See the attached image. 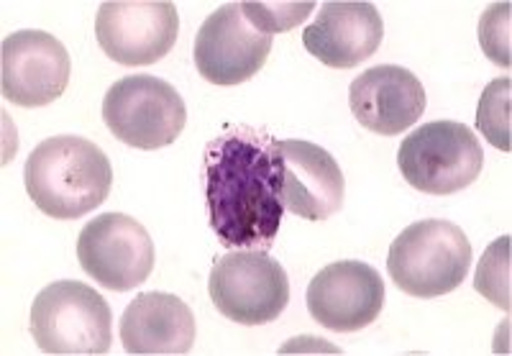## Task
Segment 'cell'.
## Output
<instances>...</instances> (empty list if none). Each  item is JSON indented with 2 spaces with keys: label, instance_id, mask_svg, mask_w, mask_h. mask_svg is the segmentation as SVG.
Returning <instances> with one entry per match:
<instances>
[{
  "label": "cell",
  "instance_id": "obj_1",
  "mask_svg": "<svg viewBox=\"0 0 512 356\" xmlns=\"http://www.w3.org/2000/svg\"><path fill=\"white\" fill-rule=\"evenodd\" d=\"M210 228L226 249H272L282 226L277 139L236 126L205 146Z\"/></svg>",
  "mask_w": 512,
  "mask_h": 356
},
{
  "label": "cell",
  "instance_id": "obj_2",
  "mask_svg": "<svg viewBox=\"0 0 512 356\" xmlns=\"http://www.w3.org/2000/svg\"><path fill=\"white\" fill-rule=\"evenodd\" d=\"M26 193L41 213L57 221H75L100 208L111 193L113 170L93 141L52 136L26 159Z\"/></svg>",
  "mask_w": 512,
  "mask_h": 356
},
{
  "label": "cell",
  "instance_id": "obj_3",
  "mask_svg": "<svg viewBox=\"0 0 512 356\" xmlns=\"http://www.w3.org/2000/svg\"><path fill=\"white\" fill-rule=\"evenodd\" d=\"M31 336L44 354L98 356L113 344V313L100 292L85 282L59 280L36 295Z\"/></svg>",
  "mask_w": 512,
  "mask_h": 356
},
{
  "label": "cell",
  "instance_id": "obj_4",
  "mask_svg": "<svg viewBox=\"0 0 512 356\" xmlns=\"http://www.w3.org/2000/svg\"><path fill=\"white\" fill-rule=\"evenodd\" d=\"M472 244L456 223L418 221L392 241L387 272L413 298H441L454 292L469 275Z\"/></svg>",
  "mask_w": 512,
  "mask_h": 356
},
{
  "label": "cell",
  "instance_id": "obj_5",
  "mask_svg": "<svg viewBox=\"0 0 512 356\" xmlns=\"http://www.w3.org/2000/svg\"><path fill=\"white\" fill-rule=\"evenodd\" d=\"M397 164L405 182L420 193L454 195L477 180L484 154L469 126L433 121L402 141Z\"/></svg>",
  "mask_w": 512,
  "mask_h": 356
},
{
  "label": "cell",
  "instance_id": "obj_6",
  "mask_svg": "<svg viewBox=\"0 0 512 356\" xmlns=\"http://www.w3.org/2000/svg\"><path fill=\"white\" fill-rule=\"evenodd\" d=\"M103 121L118 141L152 152L175 144L185 129L187 108L169 82L152 75H131L108 88Z\"/></svg>",
  "mask_w": 512,
  "mask_h": 356
},
{
  "label": "cell",
  "instance_id": "obj_7",
  "mask_svg": "<svg viewBox=\"0 0 512 356\" xmlns=\"http://www.w3.org/2000/svg\"><path fill=\"white\" fill-rule=\"evenodd\" d=\"M210 300L218 313L241 326H262L290 303V280L267 251L233 249L210 269Z\"/></svg>",
  "mask_w": 512,
  "mask_h": 356
},
{
  "label": "cell",
  "instance_id": "obj_8",
  "mask_svg": "<svg viewBox=\"0 0 512 356\" xmlns=\"http://www.w3.org/2000/svg\"><path fill=\"white\" fill-rule=\"evenodd\" d=\"M77 259L98 285L126 292L149 280L157 251L149 231L136 218L103 213L80 231Z\"/></svg>",
  "mask_w": 512,
  "mask_h": 356
},
{
  "label": "cell",
  "instance_id": "obj_9",
  "mask_svg": "<svg viewBox=\"0 0 512 356\" xmlns=\"http://www.w3.org/2000/svg\"><path fill=\"white\" fill-rule=\"evenodd\" d=\"M180 34V16L167 0H108L98 8L95 36L113 62L154 65L167 57Z\"/></svg>",
  "mask_w": 512,
  "mask_h": 356
},
{
  "label": "cell",
  "instance_id": "obj_10",
  "mask_svg": "<svg viewBox=\"0 0 512 356\" xmlns=\"http://www.w3.org/2000/svg\"><path fill=\"white\" fill-rule=\"evenodd\" d=\"M70 72V54L47 31H16L0 44V90L13 106H49L67 90Z\"/></svg>",
  "mask_w": 512,
  "mask_h": 356
},
{
  "label": "cell",
  "instance_id": "obj_11",
  "mask_svg": "<svg viewBox=\"0 0 512 356\" xmlns=\"http://www.w3.org/2000/svg\"><path fill=\"white\" fill-rule=\"evenodd\" d=\"M272 36L246 21L241 3H226L205 18L195 36V67L213 85H241L262 70Z\"/></svg>",
  "mask_w": 512,
  "mask_h": 356
},
{
  "label": "cell",
  "instance_id": "obj_12",
  "mask_svg": "<svg viewBox=\"0 0 512 356\" xmlns=\"http://www.w3.org/2000/svg\"><path fill=\"white\" fill-rule=\"evenodd\" d=\"M308 310L315 323L338 333H354L372 326L382 313L384 282L364 262H333L308 285Z\"/></svg>",
  "mask_w": 512,
  "mask_h": 356
},
{
  "label": "cell",
  "instance_id": "obj_13",
  "mask_svg": "<svg viewBox=\"0 0 512 356\" xmlns=\"http://www.w3.org/2000/svg\"><path fill=\"white\" fill-rule=\"evenodd\" d=\"M277 157L285 211H292L305 221H326L344 208V172L323 146L285 139L277 141Z\"/></svg>",
  "mask_w": 512,
  "mask_h": 356
},
{
  "label": "cell",
  "instance_id": "obj_14",
  "mask_svg": "<svg viewBox=\"0 0 512 356\" xmlns=\"http://www.w3.org/2000/svg\"><path fill=\"white\" fill-rule=\"evenodd\" d=\"M425 88L405 67L379 65L361 72L349 88V106L364 129L379 136L408 131L425 113Z\"/></svg>",
  "mask_w": 512,
  "mask_h": 356
},
{
  "label": "cell",
  "instance_id": "obj_15",
  "mask_svg": "<svg viewBox=\"0 0 512 356\" xmlns=\"http://www.w3.org/2000/svg\"><path fill=\"white\" fill-rule=\"evenodd\" d=\"M384 39V21L374 3L331 0L303 31V44L318 62L351 70L372 57Z\"/></svg>",
  "mask_w": 512,
  "mask_h": 356
},
{
  "label": "cell",
  "instance_id": "obj_16",
  "mask_svg": "<svg viewBox=\"0 0 512 356\" xmlns=\"http://www.w3.org/2000/svg\"><path fill=\"white\" fill-rule=\"evenodd\" d=\"M195 333L192 310L169 292H141L121 316V344L136 356L187 354Z\"/></svg>",
  "mask_w": 512,
  "mask_h": 356
},
{
  "label": "cell",
  "instance_id": "obj_17",
  "mask_svg": "<svg viewBox=\"0 0 512 356\" xmlns=\"http://www.w3.org/2000/svg\"><path fill=\"white\" fill-rule=\"evenodd\" d=\"M512 80L500 77L489 82L479 98L477 108V126L484 139L492 146L510 152L512 149V131H510V103H512Z\"/></svg>",
  "mask_w": 512,
  "mask_h": 356
},
{
  "label": "cell",
  "instance_id": "obj_18",
  "mask_svg": "<svg viewBox=\"0 0 512 356\" xmlns=\"http://www.w3.org/2000/svg\"><path fill=\"white\" fill-rule=\"evenodd\" d=\"M510 236H500L497 241L489 244V249L484 251L482 262L477 267V277H474V287L482 298H487L489 303H495L497 308L507 310L512 308V295H510Z\"/></svg>",
  "mask_w": 512,
  "mask_h": 356
},
{
  "label": "cell",
  "instance_id": "obj_19",
  "mask_svg": "<svg viewBox=\"0 0 512 356\" xmlns=\"http://www.w3.org/2000/svg\"><path fill=\"white\" fill-rule=\"evenodd\" d=\"M244 8V16L256 31L272 36L282 34V31L295 29L297 24H303L305 18L313 13L315 3H241Z\"/></svg>",
  "mask_w": 512,
  "mask_h": 356
},
{
  "label": "cell",
  "instance_id": "obj_20",
  "mask_svg": "<svg viewBox=\"0 0 512 356\" xmlns=\"http://www.w3.org/2000/svg\"><path fill=\"white\" fill-rule=\"evenodd\" d=\"M510 13V3H495V6H489L487 11H484L482 21H479V44H482L484 54H487L495 65L505 67V70L512 65Z\"/></svg>",
  "mask_w": 512,
  "mask_h": 356
}]
</instances>
